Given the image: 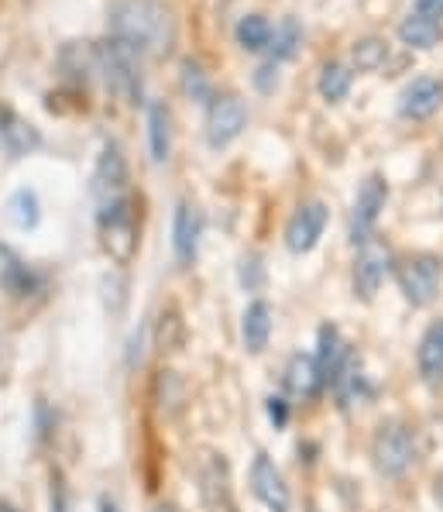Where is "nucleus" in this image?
Masks as SVG:
<instances>
[{
    "label": "nucleus",
    "mask_w": 443,
    "mask_h": 512,
    "mask_svg": "<svg viewBox=\"0 0 443 512\" xmlns=\"http://www.w3.org/2000/svg\"><path fill=\"white\" fill-rule=\"evenodd\" d=\"M110 38L124 42L138 59H165L176 45V14L162 0H114L107 11Z\"/></svg>",
    "instance_id": "1"
},
{
    "label": "nucleus",
    "mask_w": 443,
    "mask_h": 512,
    "mask_svg": "<svg viewBox=\"0 0 443 512\" xmlns=\"http://www.w3.org/2000/svg\"><path fill=\"white\" fill-rule=\"evenodd\" d=\"M371 461H375L378 475L385 478H402L409 471V464L416 461V440L413 430L402 423H382L371 437Z\"/></svg>",
    "instance_id": "2"
},
{
    "label": "nucleus",
    "mask_w": 443,
    "mask_h": 512,
    "mask_svg": "<svg viewBox=\"0 0 443 512\" xmlns=\"http://www.w3.org/2000/svg\"><path fill=\"white\" fill-rule=\"evenodd\" d=\"M97 66L104 69L107 86L117 93V97L138 104L141 97V76H138V55H134L128 45L117 42V38H107L97 49Z\"/></svg>",
    "instance_id": "3"
},
{
    "label": "nucleus",
    "mask_w": 443,
    "mask_h": 512,
    "mask_svg": "<svg viewBox=\"0 0 443 512\" xmlns=\"http://www.w3.org/2000/svg\"><path fill=\"white\" fill-rule=\"evenodd\" d=\"M395 282L409 306H430L440 293V262L430 255L402 258L395 265Z\"/></svg>",
    "instance_id": "4"
},
{
    "label": "nucleus",
    "mask_w": 443,
    "mask_h": 512,
    "mask_svg": "<svg viewBox=\"0 0 443 512\" xmlns=\"http://www.w3.org/2000/svg\"><path fill=\"white\" fill-rule=\"evenodd\" d=\"M100 227H104V248L117 265H128L138 251V220H134L131 207L124 200H114L100 214Z\"/></svg>",
    "instance_id": "5"
},
{
    "label": "nucleus",
    "mask_w": 443,
    "mask_h": 512,
    "mask_svg": "<svg viewBox=\"0 0 443 512\" xmlns=\"http://www.w3.org/2000/svg\"><path fill=\"white\" fill-rule=\"evenodd\" d=\"M244 124H248V107L237 93H224V97H213L207 110V141L210 148H227L231 141L241 135Z\"/></svg>",
    "instance_id": "6"
},
{
    "label": "nucleus",
    "mask_w": 443,
    "mask_h": 512,
    "mask_svg": "<svg viewBox=\"0 0 443 512\" xmlns=\"http://www.w3.org/2000/svg\"><path fill=\"white\" fill-rule=\"evenodd\" d=\"M385 203H389V186L382 176H368L358 189V200H354V214H351V241L365 244L368 238H375V224L382 217Z\"/></svg>",
    "instance_id": "7"
},
{
    "label": "nucleus",
    "mask_w": 443,
    "mask_h": 512,
    "mask_svg": "<svg viewBox=\"0 0 443 512\" xmlns=\"http://www.w3.org/2000/svg\"><path fill=\"white\" fill-rule=\"evenodd\" d=\"M389 272H392V251L378 238H368L358 248V258H354V293L361 299H375Z\"/></svg>",
    "instance_id": "8"
},
{
    "label": "nucleus",
    "mask_w": 443,
    "mask_h": 512,
    "mask_svg": "<svg viewBox=\"0 0 443 512\" xmlns=\"http://www.w3.org/2000/svg\"><path fill=\"white\" fill-rule=\"evenodd\" d=\"M323 227H327V207L320 200L303 203L286 224V248L292 255H306L323 238Z\"/></svg>",
    "instance_id": "9"
},
{
    "label": "nucleus",
    "mask_w": 443,
    "mask_h": 512,
    "mask_svg": "<svg viewBox=\"0 0 443 512\" xmlns=\"http://www.w3.org/2000/svg\"><path fill=\"white\" fill-rule=\"evenodd\" d=\"M251 492L258 495V502L268 512H289V488L282 471L275 468V461L268 454H258L251 464Z\"/></svg>",
    "instance_id": "10"
},
{
    "label": "nucleus",
    "mask_w": 443,
    "mask_h": 512,
    "mask_svg": "<svg viewBox=\"0 0 443 512\" xmlns=\"http://www.w3.org/2000/svg\"><path fill=\"white\" fill-rule=\"evenodd\" d=\"M200 234H203V217L193 203H179L176 220H172V251H176V262L189 269L200 255Z\"/></svg>",
    "instance_id": "11"
},
{
    "label": "nucleus",
    "mask_w": 443,
    "mask_h": 512,
    "mask_svg": "<svg viewBox=\"0 0 443 512\" xmlns=\"http://www.w3.org/2000/svg\"><path fill=\"white\" fill-rule=\"evenodd\" d=\"M443 107V83L433 76H419L399 93V114L409 121H426Z\"/></svg>",
    "instance_id": "12"
},
{
    "label": "nucleus",
    "mask_w": 443,
    "mask_h": 512,
    "mask_svg": "<svg viewBox=\"0 0 443 512\" xmlns=\"http://www.w3.org/2000/svg\"><path fill=\"white\" fill-rule=\"evenodd\" d=\"M124 183H128V162H124L121 148L107 145L97 162V172H93V196L107 207V203L121 200Z\"/></svg>",
    "instance_id": "13"
},
{
    "label": "nucleus",
    "mask_w": 443,
    "mask_h": 512,
    "mask_svg": "<svg viewBox=\"0 0 443 512\" xmlns=\"http://www.w3.org/2000/svg\"><path fill=\"white\" fill-rule=\"evenodd\" d=\"M200 488H203V502H207L210 512H237L234 499H231V485H227V464L224 458H213L203 464L200 471Z\"/></svg>",
    "instance_id": "14"
},
{
    "label": "nucleus",
    "mask_w": 443,
    "mask_h": 512,
    "mask_svg": "<svg viewBox=\"0 0 443 512\" xmlns=\"http://www.w3.org/2000/svg\"><path fill=\"white\" fill-rule=\"evenodd\" d=\"M351 358L344 348V337H340V330L334 324H323L320 327V351L313 354L316 361V372H320V382L323 385H334L337 372L344 368V361Z\"/></svg>",
    "instance_id": "15"
},
{
    "label": "nucleus",
    "mask_w": 443,
    "mask_h": 512,
    "mask_svg": "<svg viewBox=\"0 0 443 512\" xmlns=\"http://www.w3.org/2000/svg\"><path fill=\"white\" fill-rule=\"evenodd\" d=\"M268 337H272V306L265 299H255L248 303L241 317V341H244V351L248 354H261L268 348Z\"/></svg>",
    "instance_id": "16"
},
{
    "label": "nucleus",
    "mask_w": 443,
    "mask_h": 512,
    "mask_svg": "<svg viewBox=\"0 0 443 512\" xmlns=\"http://www.w3.org/2000/svg\"><path fill=\"white\" fill-rule=\"evenodd\" d=\"M286 389H289V396H296V399L320 396L323 382H320V372H316L313 354H292L286 365Z\"/></svg>",
    "instance_id": "17"
},
{
    "label": "nucleus",
    "mask_w": 443,
    "mask_h": 512,
    "mask_svg": "<svg viewBox=\"0 0 443 512\" xmlns=\"http://www.w3.org/2000/svg\"><path fill=\"white\" fill-rule=\"evenodd\" d=\"M416 365H419L423 382H430V385L443 382V320H437V324L423 334L419 351H416Z\"/></svg>",
    "instance_id": "18"
},
{
    "label": "nucleus",
    "mask_w": 443,
    "mask_h": 512,
    "mask_svg": "<svg viewBox=\"0 0 443 512\" xmlns=\"http://www.w3.org/2000/svg\"><path fill=\"white\" fill-rule=\"evenodd\" d=\"M0 141L11 155H25L31 148H38V131L14 110L0 107Z\"/></svg>",
    "instance_id": "19"
},
{
    "label": "nucleus",
    "mask_w": 443,
    "mask_h": 512,
    "mask_svg": "<svg viewBox=\"0 0 443 512\" xmlns=\"http://www.w3.org/2000/svg\"><path fill=\"white\" fill-rule=\"evenodd\" d=\"M148 148H152L155 165H162L172 152L169 110H165L162 104H148Z\"/></svg>",
    "instance_id": "20"
},
{
    "label": "nucleus",
    "mask_w": 443,
    "mask_h": 512,
    "mask_svg": "<svg viewBox=\"0 0 443 512\" xmlns=\"http://www.w3.org/2000/svg\"><path fill=\"white\" fill-rule=\"evenodd\" d=\"M334 392H337V399H340V406H344V409L354 406V403H361V399L368 396V378L361 375V365L354 358H347L344 368L337 372Z\"/></svg>",
    "instance_id": "21"
},
{
    "label": "nucleus",
    "mask_w": 443,
    "mask_h": 512,
    "mask_svg": "<svg viewBox=\"0 0 443 512\" xmlns=\"http://www.w3.org/2000/svg\"><path fill=\"white\" fill-rule=\"evenodd\" d=\"M155 399H158V409H162L165 416H176L179 409L186 403V385L179 372H172V368H162L155 378Z\"/></svg>",
    "instance_id": "22"
},
{
    "label": "nucleus",
    "mask_w": 443,
    "mask_h": 512,
    "mask_svg": "<svg viewBox=\"0 0 443 512\" xmlns=\"http://www.w3.org/2000/svg\"><path fill=\"white\" fill-rule=\"evenodd\" d=\"M440 21H430L423 14H413L399 25V38L409 45V49H433L440 42Z\"/></svg>",
    "instance_id": "23"
},
{
    "label": "nucleus",
    "mask_w": 443,
    "mask_h": 512,
    "mask_svg": "<svg viewBox=\"0 0 443 512\" xmlns=\"http://www.w3.org/2000/svg\"><path fill=\"white\" fill-rule=\"evenodd\" d=\"M299 45H303V28H299V21L282 18V25L272 28V42H268V49H272V62L292 59V55L299 52Z\"/></svg>",
    "instance_id": "24"
},
{
    "label": "nucleus",
    "mask_w": 443,
    "mask_h": 512,
    "mask_svg": "<svg viewBox=\"0 0 443 512\" xmlns=\"http://www.w3.org/2000/svg\"><path fill=\"white\" fill-rule=\"evenodd\" d=\"M351 80H354V73L344 66V62H327V66H323V73H320V97L330 100V104H337V100L347 97Z\"/></svg>",
    "instance_id": "25"
},
{
    "label": "nucleus",
    "mask_w": 443,
    "mask_h": 512,
    "mask_svg": "<svg viewBox=\"0 0 443 512\" xmlns=\"http://www.w3.org/2000/svg\"><path fill=\"white\" fill-rule=\"evenodd\" d=\"M268 42H272V25H268L261 14H248V18H241V25H237V45L248 52H265Z\"/></svg>",
    "instance_id": "26"
},
{
    "label": "nucleus",
    "mask_w": 443,
    "mask_h": 512,
    "mask_svg": "<svg viewBox=\"0 0 443 512\" xmlns=\"http://www.w3.org/2000/svg\"><path fill=\"white\" fill-rule=\"evenodd\" d=\"M7 210H11L14 227H21V231H31L38 224V217H42L38 214V196L31 189H18L11 196V203H7Z\"/></svg>",
    "instance_id": "27"
},
{
    "label": "nucleus",
    "mask_w": 443,
    "mask_h": 512,
    "mask_svg": "<svg viewBox=\"0 0 443 512\" xmlns=\"http://www.w3.org/2000/svg\"><path fill=\"white\" fill-rule=\"evenodd\" d=\"M183 334H186V327H183V320H179V313L176 310L162 313V320H158V348L179 351L183 348Z\"/></svg>",
    "instance_id": "28"
},
{
    "label": "nucleus",
    "mask_w": 443,
    "mask_h": 512,
    "mask_svg": "<svg viewBox=\"0 0 443 512\" xmlns=\"http://www.w3.org/2000/svg\"><path fill=\"white\" fill-rule=\"evenodd\" d=\"M385 59H389V45H385L382 38H365V42L354 45V62H358V69H378Z\"/></svg>",
    "instance_id": "29"
},
{
    "label": "nucleus",
    "mask_w": 443,
    "mask_h": 512,
    "mask_svg": "<svg viewBox=\"0 0 443 512\" xmlns=\"http://www.w3.org/2000/svg\"><path fill=\"white\" fill-rule=\"evenodd\" d=\"M183 86H186V93L193 100H213L207 76H203V69L196 66V62H186V66H183Z\"/></svg>",
    "instance_id": "30"
},
{
    "label": "nucleus",
    "mask_w": 443,
    "mask_h": 512,
    "mask_svg": "<svg viewBox=\"0 0 443 512\" xmlns=\"http://www.w3.org/2000/svg\"><path fill=\"white\" fill-rule=\"evenodd\" d=\"M275 83H279V62H265V66L255 73V86L261 93H272Z\"/></svg>",
    "instance_id": "31"
},
{
    "label": "nucleus",
    "mask_w": 443,
    "mask_h": 512,
    "mask_svg": "<svg viewBox=\"0 0 443 512\" xmlns=\"http://www.w3.org/2000/svg\"><path fill=\"white\" fill-rule=\"evenodd\" d=\"M268 420H272L279 430L289 423V403H286L282 396H272V399H268Z\"/></svg>",
    "instance_id": "32"
},
{
    "label": "nucleus",
    "mask_w": 443,
    "mask_h": 512,
    "mask_svg": "<svg viewBox=\"0 0 443 512\" xmlns=\"http://www.w3.org/2000/svg\"><path fill=\"white\" fill-rule=\"evenodd\" d=\"M416 14H423L430 21L443 18V0H416Z\"/></svg>",
    "instance_id": "33"
},
{
    "label": "nucleus",
    "mask_w": 443,
    "mask_h": 512,
    "mask_svg": "<svg viewBox=\"0 0 443 512\" xmlns=\"http://www.w3.org/2000/svg\"><path fill=\"white\" fill-rule=\"evenodd\" d=\"M100 512H117V506L110 499H100Z\"/></svg>",
    "instance_id": "34"
},
{
    "label": "nucleus",
    "mask_w": 443,
    "mask_h": 512,
    "mask_svg": "<svg viewBox=\"0 0 443 512\" xmlns=\"http://www.w3.org/2000/svg\"><path fill=\"white\" fill-rule=\"evenodd\" d=\"M155 512H176V509H172V506H158Z\"/></svg>",
    "instance_id": "35"
}]
</instances>
